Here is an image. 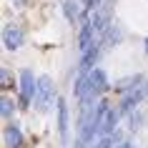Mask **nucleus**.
<instances>
[{
    "mask_svg": "<svg viewBox=\"0 0 148 148\" xmlns=\"http://www.w3.org/2000/svg\"><path fill=\"white\" fill-rule=\"evenodd\" d=\"M3 43H5V48H8V50H18V48H20V43H23V33L18 30L15 25H8V28L3 30Z\"/></svg>",
    "mask_w": 148,
    "mask_h": 148,
    "instance_id": "20e7f679",
    "label": "nucleus"
},
{
    "mask_svg": "<svg viewBox=\"0 0 148 148\" xmlns=\"http://www.w3.org/2000/svg\"><path fill=\"white\" fill-rule=\"evenodd\" d=\"M83 3H86V8L90 10V8H95V5H98V3H101V0H83Z\"/></svg>",
    "mask_w": 148,
    "mask_h": 148,
    "instance_id": "9b49d317",
    "label": "nucleus"
},
{
    "mask_svg": "<svg viewBox=\"0 0 148 148\" xmlns=\"http://www.w3.org/2000/svg\"><path fill=\"white\" fill-rule=\"evenodd\" d=\"M58 131H60L63 143H68V106H65V101H58Z\"/></svg>",
    "mask_w": 148,
    "mask_h": 148,
    "instance_id": "39448f33",
    "label": "nucleus"
},
{
    "mask_svg": "<svg viewBox=\"0 0 148 148\" xmlns=\"http://www.w3.org/2000/svg\"><path fill=\"white\" fill-rule=\"evenodd\" d=\"M0 78H3V80H0V86H3V88H8V86H10V73H8V68L0 70Z\"/></svg>",
    "mask_w": 148,
    "mask_h": 148,
    "instance_id": "9d476101",
    "label": "nucleus"
},
{
    "mask_svg": "<svg viewBox=\"0 0 148 148\" xmlns=\"http://www.w3.org/2000/svg\"><path fill=\"white\" fill-rule=\"evenodd\" d=\"M146 95H148V83H146Z\"/></svg>",
    "mask_w": 148,
    "mask_h": 148,
    "instance_id": "2eb2a0df",
    "label": "nucleus"
},
{
    "mask_svg": "<svg viewBox=\"0 0 148 148\" xmlns=\"http://www.w3.org/2000/svg\"><path fill=\"white\" fill-rule=\"evenodd\" d=\"M63 10H65V18H68V20H75V18H78V3H75V0H65V3H63Z\"/></svg>",
    "mask_w": 148,
    "mask_h": 148,
    "instance_id": "1a4fd4ad",
    "label": "nucleus"
},
{
    "mask_svg": "<svg viewBox=\"0 0 148 148\" xmlns=\"http://www.w3.org/2000/svg\"><path fill=\"white\" fill-rule=\"evenodd\" d=\"M25 3H28V0H15V5H25Z\"/></svg>",
    "mask_w": 148,
    "mask_h": 148,
    "instance_id": "ddd939ff",
    "label": "nucleus"
},
{
    "mask_svg": "<svg viewBox=\"0 0 148 148\" xmlns=\"http://www.w3.org/2000/svg\"><path fill=\"white\" fill-rule=\"evenodd\" d=\"M23 143V136L18 131V125H8V131H5V146L8 148H20Z\"/></svg>",
    "mask_w": 148,
    "mask_h": 148,
    "instance_id": "423d86ee",
    "label": "nucleus"
},
{
    "mask_svg": "<svg viewBox=\"0 0 148 148\" xmlns=\"http://www.w3.org/2000/svg\"><path fill=\"white\" fill-rule=\"evenodd\" d=\"M0 110H3V118H5V121H10V116H13L15 106H13V101H10L8 95H3V98H0Z\"/></svg>",
    "mask_w": 148,
    "mask_h": 148,
    "instance_id": "6e6552de",
    "label": "nucleus"
},
{
    "mask_svg": "<svg viewBox=\"0 0 148 148\" xmlns=\"http://www.w3.org/2000/svg\"><path fill=\"white\" fill-rule=\"evenodd\" d=\"M143 98H146V86H143L140 75H136V78H131V86H128V90L123 93V101H121V110H123V113H128V110L136 108V106H138Z\"/></svg>",
    "mask_w": 148,
    "mask_h": 148,
    "instance_id": "f257e3e1",
    "label": "nucleus"
},
{
    "mask_svg": "<svg viewBox=\"0 0 148 148\" xmlns=\"http://www.w3.org/2000/svg\"><path fill=\"white\" fill-rule=\"evenodd\" d=\"M50 101H53V83H50V78L45 75V78L38 80V108L45 110Z\"/></svg>",
    "mask_w": 148,
    "mask_h": 148,
    "instance_id": "7ed1b4c3",
    "label": "nucleus"
},
{
    "mask_svg": "<svg viewBox=\"0 0 148 148\" xmlns=\"http://www.w3.org/2000/svg\"><path fill=\"white\" fill-rule=\"evenodd\" d=\"M118 146H121V136H118V133H113V136H106V138H101L93 148H118Z\"/></svg>",
    "mask_w": 148,
    "mask_h": 148,
    "instance_id": "0eeeda50",
    "label": "nucleus"
},
{
    "mask_svg": "<svg viewBox=\"0 0 148 148\" xmlns=\"http://www.w3.org/2000/svg\"><path fill=\"white\" fill-rule=\"evenodd\" d=\"M20 95H23V106H30L33 95H35V80H33L30 70L20 73Z\"/></svg>",
    "mask_w": 148,
    "mask_h": 148,
    "instance_id": "f03ea898",
    "label": "nucleus"
},
{
    "mask_svg": "<svg viewBox=\"0 0 148 148\" xmlns=\"http://www.w3.org/2000/svg\"><path fill=\"white\" fill-rule=\"evenodd\" d=\"M118 148H136V146H133V143H121Z\"/></svg>",
    "mask_w": 148,
    "mask_h": 148,
    "instance_id": "f8f14e48",
    "label": "nucleus"
},
{
    "mask_svg": "<svg viewBox=\"0 0 148 148\" xmlns=\"http://www.w3.org/2000/svg\"><path fill=\"white\" fill-rule=\"evenodd\" d=\"M146 53H148V40H146Z\"/></svg>",
    "mask_w": 148,
    "mask_h": 148,
    "instance_id": "4468645a",
    "label": "nucleus"
}]
</instances>
